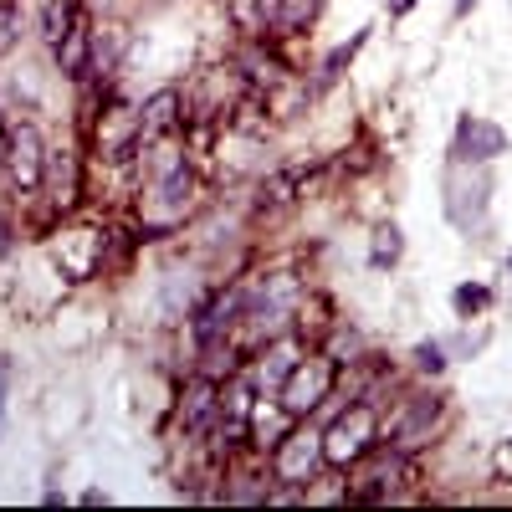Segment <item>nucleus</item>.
Instances as JSON below:
<instances>
[{
  "label": "nucleus",
  "instance_id": "dca6fc26",
  "mask_svg": "<svg viewBox=\"0 0 512 512\" xmlns=\"http://www.w3.org/2000/svg\"><path fill=\"white\" fill-rule=\"evenodd\" d=\"M364 47H369V26H364V31H354L349 41H338V47L323 57V67H318V88H333V82L344 77V67H349V62H354Z\"/></svg>",
  "mask_w": 512,
  "mask_h": 512
},
{
  "label": "nucleus",
  "instance_id": "2eb2a0df",
  "mask_svg": "<svg viewBox=\"0 0 512 512\" xmlns=\"http://www.w3.org/2000/svg\"><path fill=\"white\" fill-rule=\"evenodd\" d=\"M292 364H297V349H292V344H272V349L262 354V364H256L251 384H256V390H282V379L292 374Z\"/></svg>",
  "mask_w": 512,
  "mask_h": 512
},
{
  "label": "nucleus",
  "instance_id": "f8f14e48",
  "mask_svg": "<svg viewBox=\"0 0 512 512\" xmlns=\"http://www.w3.org/2000/svg\"><path fill=\"white\" fill-rule=\"evenodd\" d=\"M303 180H308V169H303V164H297V169H277V175H267L262 190H256V205H262V210H282V205H292L297 190H303Z\"/></svg>",
  "mask_w": 512,
  "mask_h": 512
},
{
  "label": "nucleus",
  "instance_id": "f257e3e1",
  "mask_svg": "<svg viewBox=\"0 0 512 512\" xmlns=\"http://www.w3.org/2000/svg\"><path fill=\"white\" fill-rule=\"evenodd\" d=\"M492 216V175L487 164H451L446 175V221L466 236H482Z\"/></svg>",
  "mask_w": 512,
  "mask_h": 512
},
{
  "label": "nucleus",
  "instance_id": "cd10ccee",
  "mask_svg": "<svg viewBox=\"0 0 512 512\" xmlns=\"http://www.w3.org/2000/svg\"><path fill=\"white\" fill-rule=\"evenodd\" d=\"M507 277H512V256H507Z\"/></svg>",
  "mask_w": 512,
  "mask_h": 512
},
{
  "label": "nucleus",
  "instance_id": "423d86ee",
  "mask_svg": "<svg viewBox=\"0 0 512 512\" xmlns=\"http://www.w3.org/2000/svg\"><path fill=\"white\" fill-rule=\"evenodd\" d=\"M318 466H328V456H323V436L313 431H287L282 441H277V456H272V472H277V482H292V487H308V477L318 472Z\"/></svg>",
  "mask_w": 512,
  "mask_h": 512
},
{
  "label": "nucleus",
  "instance_id": "7ed1b4c3",
  "mask_svg": "<svg viewBox=\"0 0 512 512\" xmlns=\"http://www.w3.org/2000/svg\"><path fill=\"white\" fill-rule=\"evenodd\" d=\"M333 359H297L292 364V374L282 379V390H277V405L292 415V420H303V415H313L328 395H333Z\"/></svg>",
  "mask_w": 512,
  "mask_h": 512
},
{
  "label": "nucleus",
  "instance_id": "6e6552de",
  "mask_svg": "<svg viewBox=\"0 0 512 512\" xmlns=\"http://www.w3.org/2000/svg\"><path fill=\"white\" fill-rule=\"evenodd\" d=\"M241 308H246V292H221V297H210V303L195 313V344L200 349H216V344H226V333H231V323L241 318Z\"/></svg>",
  "mask_w": 512,
  "mask_h": 512
},
{
  "label": "nucleus",
  "instance_id": "20e7f679",
  "mask_svg": "<svg viewBox=\"0 0 512 512\" xmlns=\"http://www.w3.org/2000/svg\"><path fill=\"white\" fill-rule=\"evenodd\" d=\"M441 415H446V400H441V395H415V400H405V405L395 410V420H390V431H384V441H390L400 456H415V451L431 446Z\"/></svg>",
  "mask_w": 512,
  "mask_h": 512
},
{
  "label": "nucleus",
  "instance_id": "4be33fe9",
  "mask_svg": "<svg viewBox=\"0 0 512 512\" xmlns=\"http://www.w3.org/2000/svg\"><path fill=\"white\" fill-rule=\"evenodd\" d=\"M47 180H52V185H57V190H62V195H57V200H62V205H67V200H72V195H77V164H72V159H67V154H62V159H57V154H47Z\"/></svg>",
  "mask_w": 512,
  "mask_h": 512
},
{
  "label": "nucleus",
  "instance_id": "bb28decb",
  "mask_svg": "<svg viewBox=\"0 0 512 512\" xmlns=\"http://www.w3.org/2000/svg\"><path fill=\"white\" fill-rule=\"evenodd\" d=\"M6 154H11V128H0V169H6Z\"/></svg>",
  "mask_w": 512,
  "mask_h": 512
},
{
  "label": "nucleus",
  "instance_id": "b1692460",
  "mask_svg": "<svg viewBox=\"0 0 512 512\" xmlns=\"http://www.w3.org/2000/svg\"><path fill=\"white\" fill-rule=\"evenodd\" d=\"M6 405H11V364L0 359V441H6Z\"/></svg>",
  "mask_w": 512,
  "mask_h": 512
},
{
  "label": "nucleus",
  "instance_id": "5701e85b",
  "mask_svg": "<svg viewBox=\"0 0 512 512\" xmlns=\"http://www.w3.org/2000/svg\"><path fill=\"white\" fill-rule=\"evenodd\" d=\"M16 6H11V0H0V52H6L11 47V36H16Z\"/></svg>",
  "mask_w": 512,
  "mask_h": 512
},
{
  "label": "nucleus",
  "instance_id": "aec40b11",
  "mask_svg": "<svg viewBox=\"0 0 512 512\" xmlns=\"http://www.w3.org/2000/svg\"><path fill=\"white\" fill-rule=\"evenodd\" d=\"M400 256H405V236H400V226H379V231H374L369 262H374V267H395Z\"/></svg>",
  "mask_w": 512,
  "mask_h": 512
},
{
  "label": "nucleus",
  "instance_id": "f03ea898",
  "mask_svg": "<svg viewBox=\"0 0 512 512\" xmlns=\"http://www.w3.org/2000/svg\"><path fill=\"white\" fill-rule=\"evenodd\" d=\"M374 441H379V415H374V405H349V410L323 431V456H328V466H354V461L369 456Z\"/></svg>",
  "mask_w": 512,
  "mask_h": 512
},
{
  "label": "nucleus",
  "instance_id": "4468645a",
  "mask_svg": "<svg viewBox=\"0 0 512 512\" xmlns=\"http://www.w3.org/2000/svg\"><path fill=\"white\" fill-rule=\"evenodd\" d=\"M318 11H323V0H272V31L297 36L318 21Z\"/></svg>",
  "mask_w": 512,
  "mask_h": 512
},
{
  "label": "nucleus",
  "instance_id": "ddd939ff",
  "mask_svg": "<svg viewBox=\"0 0 512 512\" xmlns=\"http://www.w3.org/2000/svg\"><path fill=\"white\" fill-rule=\"evenodd\" d=\"M405 472H410V456H400V451L390 446V456H379L369 472H364V497H390Z\"/></svg>",
  "mask_w": 512,
  "mask_h": 512
},
{
  "label": "nucleus",
  "instance_id": "9d476101",
  "mask_svg": "<svg viewBox=\"0 0 512 512\" xmlns=\"http://www.w3.org/2000/svg\"><path fill=\"white\" fill-rule=\"evenodd\" d=\"M190 190H195V180H190V169L185 164H175V169H164L159 175V185H154V200H159V226H175L185 210H190Z\"/></svg>",
  "mask_w": 512,
  "mask_h": 512
},
{
  "label": "nucleus",
  "instance_id": "a211bd4d",
  "mask_svg": "<svg viewBox=\"0 0 512 512\" xmlns=\"http://www.w3.org/2000/svg\"><path fill=\"white\" fill-rule=\"evenodd\" d=\"M72 26H77V0H47V6H41V36H47L52 47Z\"/></svg>",
  "mask_w": 512,
  "mask_h": 512
},
{
  "label": "nucleus",
  "instance_id": "f3484780",
  "mask_svg": "<svg viewBox=\"0 0 512 512\" xmlns=\"http://www.w3.org/2000/svg\"><path fill=\"white\" fill-rule=\"evenodd\" d=\"M57 62H62L67 77H82V72H88V26H82V21L57 41Z\"/></svg>",
  "mask_w": 512,
  "mask_h": 512
},
{
  "label": "nucleus",
  "instance_id": "9b49d317",
  "mask_svg": "<svg viewBox=\"0 0 512 512\" xmlns=\"http://www.w3.org/2000/svg\"><path fill=\"white\" fill-rule=\"evenodd\" d=\"M175 128H180V93L164 88V93H154V98L139 108V134H144V139H169Z\"/></svg>",
  "mask_w": 512,
  "mask_h": 512
},
{
  "label": "nucleus",
  "instance_id": "0eeeda50",
  "mask_svg": "<svg viewBox=\"0 0 512 512\" xmlns=\"http://www.w3.org/2000/svg\"><path fill=\"white\" fill-rule=\"evenodd\" d=\"M6 175H11L16 190H36L41 180H47V144H41V134H36L31 123H16V128H11Z\"/></svg>",
  "mask_w": 512,
  "mask_h": 512
},
{
  "label": "nucleus",
  "instance_id": "39448f33",
  "mask_svg": "<svg viewBox=\"0 0 512 512\" xmlns=\"http://www.w3.org/2000/svg\"><path fill=\"white\" fill-rule=\"evenodd\" d=\"M507 154V128L482 118V113H461L456 134H451V164H492Z\"/></svg>",
  "mask_w": 512,
  "mask_h": 512
},
{
  "label": "nucleus",
  "instance_id": "412c9836",
  "mask_svg": "<svg viewBox=\"0 0 512 512\" xmlns=\"http://www.w3.org/2000/svg\"><path fill=\"white\" fill-rule=\"evenodd\" d=\"M446 354H451V349H446V338H425V344H415L410 359H415L420 374H431V379H436V374H446V364H451Z\"/></svg>",
  "mask_w": 512,
  "mask_h": 512
},
{
  "label": "nucleus",
  "instance_id": "393cba45",
  "mask_svg": "<svg viewBox=\"0 0 512 512\" xmlns=\"http://www.w3.org/2000/svg\"><path fill=\"white\" fill-rule=\"evenodd\" d=\"M492 466H497V477H502V482H512V441H502V446H497Z\"/></svg>",
  "mask_w": 512,
  "mask_h": 512
},
{
  "label": "nucleus",
  "instance_id": "6ab92c4d",
  "mask_svg": "<svg viewBox=\"0 0 512 512\" xmlns=\"http://www.w3.org/2000/svg\"><path fill=\"white\" fill-rule=\"evenodd\" d=\"M451 308H456V318H477V313H487V308H492V287H482V282H461V287L451 292Z\"/></svg>",
  "mask_w": 512,
  "mask_h": 512
},
{
  "label": "nucleus",
  "instance_id": "a878e982",
  "mask_svg": "<svg viewBox=\"0 0 512 512\" xmlns=\"http://www.w3.org/2000/svg\"><path fill=\"white\" fill-rule=\"evenodd\" d=\"M415 6H420V0H390V16H395V21H400V16H410V11H415Z\"/></svg>",
  "mask_w": 512,
  "mask_h": 512
},
{
  "label": "nucleus",
  "instance_id": "1a4fd4ad",
  "mask_svg": "<svg viewBox=\"0 0 512 512\" xmlns=\"http://www.w3.org/2000/svg\"><path fill=\"white\" fill-rule=\"evenodd\" d=\"M216 420H221V390L210 379H195L180 400V425L190 436H205V431H216Z\"/></svg>",
  "mask_w": 512,
  "mask_h": 512
}]
</instances>
